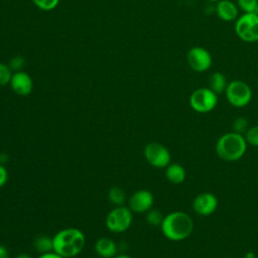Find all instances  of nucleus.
I'll list each match as a JSON object with an SVG mask.
<instances>
[{"label":"nucleus","mask_w":258,"mask_h":258,"mask_svg":"<svg viewBox=\"0 0 258 258\" xmlns=\"http://www.w3.org/2000/svg\"><path fill=\"white\" fill-rule=\"evenodd\" d=\"M86 245V236L78 228H64L52 237V251L63 258L79 255Z\"/></svg>","instance_id":"nucleus-1"},{"label":"nucleus","mask_w":258,"mask_h":258,"mask_svg":"<svg viewBox=\"0 0 258 258\" xmlns=\"http://www.w3.org/2000/svg\"><path fill=\"white\" fill-rule=\"evenodd\" d=\"M195 228L191 217L182 212L174 211L164 216L160 225L162 235L169 241L179 242L187 239Z\"/></svg>","instance_id":"nucleus-2"},{"label":"nucleus","mask_w":258,"mask_h":258,"mask_svg":"<svg viewBox=\"0 0 258 258\" xmlns=\"http://www.w3.org/2000/svg\"><path fill=\"white\" fill-rule=\"evenodd\" d=\"M247 142L244 135L236 132L223 134L216 142V153L225 161H237L241 159L247 150Z\"/></svg>","instance_id":"nucleus-3"},{"label":"nucleus","mask_w":258,"mask_h":258,"mask_svg":"<svg viewBox=\"0 0 258 258\" xmlns=\"http://www.w3.org/2000/svg\"><path fill=\"white\" fill-rule=\"evenodd\" d=\"M236 35L244 42L254 43L258 41V14L242 13L235 21Z\"/></svg>","instance_id":"nucleus-4"},{"label":"nucleus","mask_w":258,"mask_h":258,"mask_svg":"<svg viewBox=\"0 0 258 258\" xmlns=\"http://www.w3.org/2000/svg\"><path fill=\"white\" fill-rule=\"evenodd\" d=\"M225 95L229 104L236 108L246 107L252 100V89L244 81L234 80L228 83Z\"/></svg>","instance_id":"nucleus-5"},{"label":"nucleus","mask_w":258,"mask_h":258,"mask_svg":"<svg viewBox=\"0 0 258 258\" xmlns=\"http://www.w3.org/2000/svg\"><path fill=\"white\" fill-rule=\"evenodd\" d=\"M133 221V214L128 207L119 206L112 209L106 216V228L116 234L127 231Z\"/></svg>","instance_id":"nucleus-6"},{"label":"nucleus","mask_w":258,"mask_h":258,"mask_svg":"<svg viewBox=\"0 0 258 258\" xmlns=\"http://www.w3.org/2000/svg\"><path fill=\"white\" fill-rule=\"evenodd\" d=\"M189 106L197 113H209L218 105V95L209 87L196 89L189 96Z\"/></svg>","instance_id":"nucleus-7"},{"label":"nucleus","mask_w":258,"mask_h":258,"mask_svg":"<svg viewBox=\"0 0 258 258\" xmlns=\"http://www.w3.org/2000/svg\"><path fill=\"white\" fill-rule=\"evenodd\" d=\"M146 161L155 168H165L171 162L169 150L161 143L149 142L143 150Z\"/></svg>","instance_id":"nucleus-8"},{"label":"nucleus","mask_w":258,"mask_h":258,"mask_svg":"<svg viewBox=\"0 0 258 258\" xmlns=\"http://www.w3.org/2000/svg\"><path fill=\"white\" fill-rule=\"evenodd\" d=\"M188 67L197 73H205L211 69L213 57L211 52L203 46H192L186 53Z\"/></svg>","instance_id":"nucleus-9"},{"label":"nucleus","mask_w":258,"mask_h":258,"mask_svg":"<svg viewBox=\"0 0 258 258\" xmlns=\"http://www.w3.org/2000/svg\"><path fill=\"white\" fill-rule=\"evenodd\" d=\"M154 197L148 189H138L128 199V208L132 213L143 214L152 209Z\"/></svg>","instance_id":"nucleus-10"},{"label":"nucleus","mask_w":258,"mask_h":258,"mask_svg":"<svg viewBox=\"0 0 258 258\" xmlns=\"http://www.w3.org/2000/svg\"><path fill=\"white\" fill-rule=\"evenodd\" d=\"M218 199L212 192H201L192 202V210L196 214L202 217H208L216 212L218 209Z\"/></svg>","instance_id":"nucleus-11"},{"label":"nucleus","mask_w":258,"mask_h":258,"mask_svg":"<svg viewBox=\"0 0 258 258\" xmlns=\"http://www.w3.org/2000/svg\"><path fill=\"white\" fill-rule=\"evenodd\" d=\"M10 87L13 92L19 96H27L32 92L33 82L31 77L22 72H15L10 80Z\"/></svg>","instance_id":"nucleus-12"},{"label":"nucleus","mask_w":258,"mask_h":258,"mask_svg":"<svg viewBox=\"0 0 258 258\" xmlns=\"http://www.w3.org/2000/svg\"><path fill=\"white\" fill-rule=\"evenodd\" d=\"M216 14L223 21H236L239 17V8L232 0H220L216 3Z\"/></svg>","instance_id":"nucleus-13"},{"label":"nucleus","mask_w":258,"mask_h":258,"mask_svg":"<svg viewBox=\"0 0 258 258\" xmlns=\"http://www.w3.org/2000/svg\"><path fill=\"white\" fill-rule=\"evenodd\" d=\"M95 251L102 258H113L117 255V245L112 239L101 237L95 243Z\"/></svg>","instance_id":"nucleus-14"},{"label":"nucleus","mask_w":258,"mask_h":258,"mask_svg":"<svg viewBox=\"0 0 258 258\" xmlns=\"http://www.w3.org/2000/svg\"><path fill=\"white\" fill-rule=\"evenodd\" d=\"M165 177L173 184H180L185 180L186 171L179 163H169L165 167Z\"/></svg>","instance_id":"nucleus-15"},{"label":"nucleus","mask_w":258,"mask_h":258,"mask_svg":"<svg viewBox=\"0 0 258 258\" xmlns=\"http://www.w3.org/2000/svg\"><path fill=\"white\" fill-rule=\"evenodd\" d=\"M228 83L226 76L221 72H214L209 78V88L217 95L225 93Z\"/></svg>","instance_id":"nucleus-16"},{"label":"nucleus","mask_w":258,"mask_h":258,"mask_svg":"<svg viewBox=\"0 0 258 258\" xmlns=\"http://www.w3.org/2000/svg\"><path fill=\"white\" fill-rule=\"evenodd\" d=\"M34 249L40 254L52 251V238L46 235L38 236L33 242Z\"/></svg>","instance_id":"nucleus-17"},{"label":"nucleus","mask_w":258,"mask_h":258,"mask_svg":"<svg viewBox=\"0 0 258 258\" xmlns=\"http://www.w3.org/2000/svg\"><path fill=\"white\" fill-rule=\"evenodd\" d=\"M108 200L116 207L124 206L126 202V192L119 186H113L108 191Z\"/></svg>","instance_id":"nucleus-18"},{"label":"nucleus","mask_w":258,"mask_h":258,"mask_svg":"<svg viewBox=\"0 0 258 258\" xmlns=\"http://www.w3.org/2000/svg\"><path fill=\"white\" fill-rule=\"evenodd\" d=\"M236 4L243 13L258 14V0H237Z\"/></svg>","instance_id":"nucleus-19"},{"label":"nucleus","mask_w":258,"mask_h":258,"mask_svg":"<svg viewBox=\"0 0 258 258\" xmlns=\"http://www.w3.org/2000/svg\"><path fill=\"white\" fill-rule=\"evenodd\" d=\"M163 218H164V216L162 215V213L155 209H150L146 213V217H145L146 222L150 226H159V227L163 221Z\"/></svg>","instance_id":"nucleus-20"},{"label":"nucleus","mask_w":258,"mask_h":258,"mask_svg":"<svg viewBox=\"0 0 258 258\" xmlns=\"http://www.w3.org/2000/svg\"><path fill=\"white\" fill-rule=\"evenodd\" d=\"M249 122L245 117H237L232 123L233 132H236L241 135H244L249 129Z\"/></svg>","instance_id":"nucleus-21"},{"label":"nucleus","mask_w":258,"mask_h":258,"mask_svg":"<svg viewBox=\"0 0 258 258\" xmlns=\"http://www.w3.org/2000/svg\"><path fill=\"white\" fill-rule=\"evenodd\" d=\"M247 144L258 147V125L250 126L247 132L244 134Z\"/></svg>","instance_id":"nucleus-22"},{"label":"nucleus","mask_w":258,"mask_h":258,"mask_svg":"<svg viewBox=\"0 0 258 258\" xmlns=\"http://www.w3.org/2000/svg\"><path fill=\"white\" fill-rule=\"evenodd\" d=\"M12 75L13 74L11 73V69L9 68V66L0 62V86H5L9 84Z\"/></svg>","instance_id":"nucleus-23"},{"label":"nucleus","mask_w":258,"mask_h":258,"mask_svg":"<svg viewBox=\"0 0 258 258\" xmlns=\"http://www.w3.org/2000/svg\"><path fill=\"white\" fill-rule=\"evenodd\" d=\"M32 1L39 9L44 11H49L54 9L59 2V0H32Z\"/></svg>","instance_id":"nucleus-24"},{"label":"nucleus","mask_w":258,"mask_h":258,"mask_svg":"<svg viewBox=\"0 0 258 258\" xmlns=\"http://www.w3.org/2000/svg\"><path fill=\"white\" fill-rule=\"evenodd\" d=\"M23 64H24V59L21 56H15L10 60L9 68L11 69V71L14 70L16 72H19L20 69L23 67Z\"/></svg>","instance_id":"nucleus-25"},{"label":"nucleus","mask_w":258,"mask_h":258,"mask_svg":"<svg viewBox=\"0 0 258 258\" xmlns=\"http://www.w3.org/2000/svg\"><path fill=\"white\" fill-rule=\"evenodd\" d=\"M7 179H8L7 169L2 163H0V187H2L3 185L6 184Z\"/></svg>","instance_id":"nucleus-26"},{"label":"nucleus","mask_w":258,"mask_h":258,"mask_svg":"<svg viewBox=\"0 0 258 258\" xmlns=\"http://www.w3.org/2000/svg\"><path fill=\"white\" fill-rule=\"evenodd\" d=\"M37 258H63L62 256L56 254L55 252L51 251V252H48V253H43V254H40Z\"/></svg>","instance_id":"nucleus-27"},{"label":"nucleus","mask_w":258,"mask_h":258,"mask_svg":"<svg viewBox=\"0 0 258 258\" xmlns=\"http://www.w3.org/2000/svg\"><path fill=\"white\" fill-rule=\"evenodd\" d=\"M0 258H9V254L7 249L0 244Z\"/></svg>","instance_id":"nucleus-28"},{"label":"nucleus","mask_w":258,"mask_h":258,"mask_svg":"<svg viewBox=\"0 0 258 258\" xmlns=\"http://www.w3.org/2000/svg\"><path fill=\"white\" fill-rule=\"evenodd\" d=\"M14 258H31V256H29V255L26 254V253H19V254H17Z\"/></svg>","instance_id":"nucleus-29"},{"label":"nucleus","mask_w":258,"mask_h":258,"mask_svg":"<svg viewBox=\"0 0 258 258\" xmlns=\"http://www.w3.org/2000/svg\"><path fill=\"white\" fill-rule=\"evenodd\" d=\"M243 258H257V257H256V255L253 252H248V253H246L244 255Z\"/></svg>","instance_id":"nucleus-30"},{"label":"nucleus","mask_w":258,"mask_h":258,"mask_svg":"<svg viewBox=\"0 0 258 258\" xmlns=\"http://www.w3.org/2000/svg\"><path fill=\"white\" fill-rule=\"evenodd\" d=\"M113 258H132V257L129 255H126V254H117Z\"/></svg>","instance_id":"nucleus-31"},{"label":"nucleus","mask_w":258,"mask_h":258,"mask_svg":"<svg viewBox=\"0 0 258 258\" xmlns=\"http://www.w3.org/2000/svg\"><path fill=\"white\" fill-rule=\"evenodd\" d=\"M208 1H211V2H215V3H217L218 1H220V0H208Z\"/></svg>","instance_id":"nucleus-32"}]
</instances>
